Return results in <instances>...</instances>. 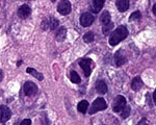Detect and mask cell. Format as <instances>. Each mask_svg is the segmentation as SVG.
I'll use <instances>...</instances> for the list:
<instances>
[{
    "label": "cell",
    "instance_id": "1",
    "mask_svg": "<svg viewBox=\"0 0 156 125\" xmlns=\"http://www.w3.org/2000/svg\"><path fill=\"white\" fill-rule=\"evenodd\" d=\"M127 36H128L127 28L125 26H123V25H121V26L118 27V28L112 31V34H110L109 44L112 45V46H115V45H118L120 42H122L123 40L126 39Z\"/></svg>",
    "mask_w": 156,
    "mask_h": 125
},
{
    "label": "cell",
    "instance_id": "2",
    "mask_svg": "<svg viewBox=\"0 0 156 125\" xmlns=\"http://www.w3.org/2000/svg\"><path fill=\"white\" fill-rule=\"evenodd\" d=\"M106 107H107V104H106V101H105L104 99H103V98H97L94 102H93L92 107L90 109L89 112L90 115L96 114L97 112L104 111Z\"/></svg>",
    "mask_w": 156,
    "mask_h": 125
},
{
    "label": "cell",
    "instance_id": "3",
    "mask_svg": "<svg viewBox=\"0 0 156 125\" xmlns=\"http://www.w3.org/2000/svg\"><path fill=\"white\" fill-rule=\"evenodd\" d=\"M126 106V99H125L124 96L122 95H119L114 99V102H112V111L115 112H121L124 107Z\"/></svg>",
    "mask_w": 156,
    "mask_h": 125
},
{
    "label": "cell",
    "instance_id": "4",
    "mask_svg": "<svg viewBox=\"0 0 156 125\" xmlns=\"http://www.w3.org/2000/svg\"><path fill=\"white\" fill-rule=\"evenodd\" d=\"M79 66L81 67V69L83 70L84 72V75L87 77H89L90 75V72H92V69H93V62H92V59H82L79 61Z\"/></svg>",
    "mask_w": 156,
    "mask_h": 125
},
{
    "label": "cell",
    "instance_id": "5",
    "mask_svg": "<svg viewBox=\"0 0 156 125\" xmlns=\"http://www.w3.org/2000/svg\"><path fill=\"white\" fill-rule=\"evenodd\" d=\"M57 12L60 15H68L71 12V3L68 0H62L57 5Z\"/></svg>",
    "mask_w": 156,
    "mask_h": 125
},
{
    "label": "cell",
    "instance_id": "6",
    "mask_svg": "<svg viewBox=\"0 0 156 125\" xmlns=\"http://www.w3.org/2000/svg\"><path fill=\"white\" fill-rule=\"evenodd\" d=\"M24 93L26 96H34L37 94V87L31 81H26L24 84Z\"/></svg>",
    "mask_w": 156,
    "mask_h": 125
},
{
    "label": "cell",
    "instance_id": "7",
    "mask_svg": "<svg viewBox=\"0 0 156 125\" xmlns=\"http://www.w3.org/2000/svg\"><path fill=\"white\" fill-rule=\"evenodd\" d=\"M12 117V112L5 105H0V123H5Z\"/></svg>",
    "mask_w": 156,
    "mask_h": 125
},
{
    "label": "cell",
    "instance_id": "8",
    "mask_svg": "<svg viewBox=\"0 0 156 125\" xmlns=\"http://www.w3.org/2000/svg\"><path fill=\"white\" fill-rule=\"evenodd\" d=\"M94 20L95 18L92 14H90V12H83L81 15V17H80V24L83 27H89L93 24Z\"/></svg>",
    "mask_w": 156,
    "mask_h": 125
},
{
    "label": "cell",
    "instance_id": "9",
    "mask_svg": "<svg viewBox=\"0 0 156 125\" xmlns=\"http://www.w3.org/2000/svg\"><path fill=\"white\" fill-rule=\"evenodd\" d=\"M30 12H31V9H30V7L27 5V4H23L22 6L19 7L18 16L20 17V18L25 19V18H27V17L29 16Z\"/></svg>",
    "mask_w": 156,
    "mask_h": 125
},
{
    "label": "cell",
    "instance_id": "10",
    "mask_svg": "<svg viewBox=\"0 0 156 125\" xmlns=\"http://www.w3.org/2000/svg\"><path fill=\"white\" fill-rule=\"evenodd\" d=\"M127 62V59L125 55H123L122 50H119L117 53L115 54V62L117 65V67H121Z\"/></svg>",
    "mask_w": 156,
    "mask_h": 125
},
{
    "label": "cell",
    "instance_id": "11",
    "mask_svg": "<svg viewBox=\"0 0 156 125\" xmlns=\"http://www.w3.org/2000/svg\"><path fill=\"white\" fill-rule=\"evenodd\" d=\"M115 5L120 12H124L129 9V0H117Z\"/></svg>",
    "mask_w": 156,
    "mask_h": 125
},
{
    "label": "cell",
    "instance_id": "12",
    "mask_svg": "<svg viewBox=\"0 0 156 125\" xmlns=\"http://www.w3.org/2000/svg\"><path fill=\"white\" fill-rule=\"evenodd\" d=\"M96 90L99 94H106L107 92V84L104 80H98L96 82Z\"/></svg>",
    "mask_w": 156,
    "mask_h": 125
},
{
    "label": "cell",
    "instance_id": "13",
    "mask_svg": "<svg viewBox=\"0 0 156 125\" xmlns=\"http://www.w3.org/2000/svg\"><path fill=\"white\" fill-rule=\"evenodd\" d=\"M104 2L105 0H93V7H92L93 12L97 14V12L101 11V9L104 5Z\"/></svg>",
    "mask_w": 156,
    "mask_h": 125
},
{
    "label": "cell",
    "instance_id": "14",
    "mask_svg": "<svg viewBox=\"0 0 156 125\" xmlns=\"http://www.w3.org/2000/svg\"><path fill=\"white\" fill-rule=\"evenodd\" d=\"M142 87H143V81H142V79H140V76L134 77L131 82V88L133 91H135V92L140 91Z\"/></svg>",
    "mask_w": 156,
    "mask_h": 125
},
{
    "label": "cell",
    "instance_id": "15",
    "mask_svg": "<svg viewBox=\"0 0 156 125\" xmlns=\"http://www.w3.org/2000/svg\"><path fill=\"white\" fill-rule=\"evenodd\" d=\"M77 109H78V111H79L80 112L85 114L87 111V109H89V102H87V100H82V101H80L79 103H78Z\"/></svg>",
    "mask_w": 156,
    "mask_h": 125
},
{
    "label": "cell",
    "instance_id": "16",
    "mask_svg": "<svg viewBox=\"0 0 156 125\" xmlns=\"http://www.w3.org/2000/svg\"><path fill=\"white\" fill-rule=\"evenodd\" d=\"M26 72L29 74H31L32 76H34L37 79H39V80H43V78H44V77H43V74L40 73V72H37V70L34 69V68H27Z\"/></svg>",
    "mask_w": 156,
    "mask_h": 125
},
{
    "label": "cell",
    "instance_id": "17",
    "mask_svg": "<svg viewBox=\"0 0 156 125\" xmlns=\"http://www.w3.org/2000/svg\"><path fill=\"white\" fill-rule=\"evenodd\" d=\"M100 21L103 25L105 24H108L110 22V14L107 11H104L102 12L101 17H100Z\"/></svg>",
    "mask_w": 156,
    "mask_h": 125
},
{
    "label": "cell",
    "instance_id": "18",
    "mask_svg": "<svg viewBox=\"0 0 156 125\" xmlns=\"http://www.w3.org/2000/svg\"><path fill=\"white\" fill-rule=\"evenodd\" d=\"M66 34H67V29L65 28V27H60L56 34V39L58 40L59 42L64 41V39L66 38Z\"/></svg>",
    "mask_w": 156,
    "mask_h": 125
},
{
    "label": "cell",
    "instance_id": "19",
    "mask_svg": "<svg viewBox=\"0 0 156 125\" xmlns=\"http://www.w3.org/2000/svg\"><path fill=\"white\" fill-rule=\"evenodd\" d=\"M49 19V28L51 29V30H54L55 28H57L59 25V22L57 19H55L54 17H50Z\"/></svg>",
    "mask_w": 156,
    "mask_h": 125
},
{
    "label": "cell",
    "instance_id": "20",
    "mask_svg": "<svg viewBox=\"0 0 156 125\" xmlns=\"http://www.w3.org/2000/svg\"><path fill=\"white\" fill-rule=\"evenodd\" d=\"M70 79H71L73 84H80V81H81L80 76L78 75L76 71H71V73H70Z\"/></svg>",
    "mask_w": 156,
    "mask_h": 125
},
{
    "label": "cell",
    "instance_id": "21",
    "mask_svg": "<svg viewBox=\"0 0 156 125\" xmlns=\"http://www.w3.org/2000/svg\"><path fill=\"white\" fill-rule=\"evenodd\" d=\"M94 38H95L94 34H93L92 31H89L83 36V41L85 43H92V42L94 41Z\"/></svg>",
    "mask_w": 156,
    "mask_h": 125
},
{
    "label": "cell",
    "instance_id": "22",
    "mask_svg": "<svg viewBox=\"0 0 156 125\" xmlns=\"http://www.w3.org/2000/svg\"><path fill=\"white\" fill-rule=\"evenodd\" d=\"M112 28H114V23H112V22H109L108 24L103 25L102 31H103V34H108Z\"/></svg>",
    "mask_w": 156,
    "mask_h": 125
},
{
    "label": "cell",
    "instance_id": "23",
    "mask_svg": "<svg viewBox=\"0 0 156 125\" xmlns=\"http://www.w3.org/2000/svg\"><path fill=\"white\" fill-rule=\"evenodd\" d=\"M129 115H130V107L126 105L124 107V109L121 111V116H122V118H124V119H126L129 117Z\"/></svg>",
    "mask_w": 156,
    "mask_h": 125
},
{
    "label": "cell",
    "instance_id": "24",
    "mask_svg": "<svg viewBox=\"0 0 156 125\" xmlns=\"http://www.w3.org/2000/svg\"><path fill=\"white\" fill-rule=\"evenodd\" d=\"M142 17V15H140V12H132L131 14V16H130V18H129V21H133V20H138Z\"/></svg>",
    "mask_w": 156,
    "mask_h": 125
},
{
    "label": "cell",
    "instance_id": "25",
    "mask_svg": "<svg viewBox=\"0 0 156 125\" xmlns=\"http://www.w3.org/2000/svg\"><path fill=\"white\" fill-rule=\"evenodd\" d=\"M42 27H43V29L49 28V19H45L44 21L42 22Z\"/></svg>",
    "mask_w": 156,
    "mask_h": 125
},
{
    "label": "cell",
    "instance_id": "26",
    "mask_svg": "<svg viewBox=\"0 0 156 125\" xmlns=\"http://www.w3.org/2000/svg\"><path fill=\"white\" fill-rule=\"evenodd\" d=\"M20 125H31V121H30V119H24L20 123Z\"/></svg>",
    "mask_w": 156,
    "mask_h": 125
},
{
    "label": "cell",
    "instance_id": "27",
    "mask_svg": "<svg viewBox=\"0 0 156 125\" xmlns=\"http://www.w3.org/2000/svg\"><path fill=\"white\" fill-rule=\"evenodd\" d=\"M137 125H149V124L147 123V120H146V118H144V119H143L142 121H140Z\"/></svg>",
    "mask_w": 156,
    "mask_h": 125
},
{
    "label": "cell",
    "instance_id": "28",
    "mask_svg": "<svg viewBox=\"0 0 156 125\" xmlns=\"http://www.w3.org/2000/svg\"><path fill=\"white\" fill-rule=\"evenodd\" d=\"M3 79V72H2V70H0V81Z\"/></svg>",
    "mask_w": 156,
    "mask_h": 125
},
{
    "label": "cell",
    "instance_id": "29",
    "mask_svg": "<svg viewBox=\"0 0 156 125\" xmlns=\"http://www.w3.org/2000/svg\"><path fill=\"white\" fill-rule=\"evenodd\" d=\"M153 100H154L155 104H156V90L154 91V93H153Z\"/></svg>",
    "mask_w": 156,
    "mask_h": 125
},
{
    "label": "cell",
    "instance_id": "30",
    "mask_svg": "<svg viewBox=\"0 0 156 125\" xmlns=\"http://www.w3.org/2000/svg\"><path fill=\"white\" fill-rule=\"evenodd\" d=\"M153 14H154L155 16H156V3L154 4V5H153Z\"/></svg>",
    "mask_w": 156,
    "mask_h": 125
},
{
    "label": "cell",
    "instance_id": "31",
    "mask_svg": "<svg viewBox=\"0 0 156 125\" xmlns=\"http://www.w3.org/2000/svg\"><path fill=\"white\" fill-rule=\"evenodd\" d=\"M51 1H52V2H55V0H51Z\"/></svg>",
    "mask_w": 156,
    "mask_h": 125
}]
</instances>
